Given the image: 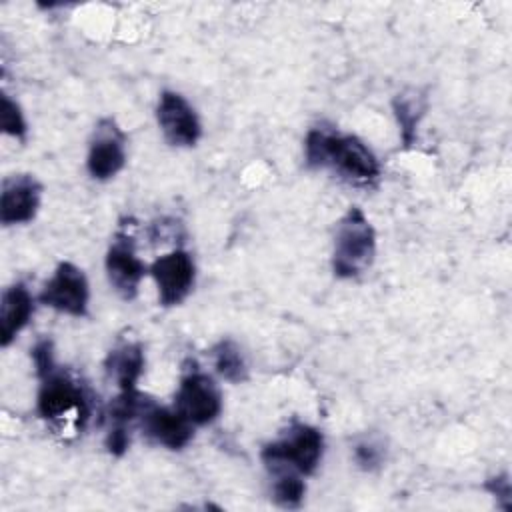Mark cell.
<instances>
[{"label":"cell","mask_w":512,"mask_h":512,"mask_svg":"<svg viewBox=\"0 0 512 512\" xmlns=\"http://www.w3.org/2000/svg\"><path fill=\"white\" fill-rule=\"evenodd\" d=\"M304 158L308 168H332L354 186H372L380 178V162L354 134L316 126L306 134Z\"/></svg>","instance_id":"obj_1"},{"label":"cell","mask_w":512,"mask_h":512,"mask_svg":"<svg viewBox=\"0 0 512 512\" xmlns=\"http://www.w3.org/2000/svg\"><path fill=\"white\" fill-rule=\"evenodd\" d=\"M376 256V232L358 206H350L336 224L332 246V272L350 280L364 274Z\"/></svg>","instance_id":"obj_2"},{"label":"cell","mask_w":512,"mask_h":512,"mask_svg":"<svg viewBox=\"0 0 512 512\" xmlns=\"http://www.w3.org/2000/svg\"><path fill=\"white\" fill-rule=\"evenodd\" d=\"M324 454V436L318 428L302 422H294L280 434V438L268 442L260 458L268 472L282 474L294 472L300 476H310L316 472Z\"/></svg>","instance_id":"obj_3"},{"label":"cell","mask_w":512,"mask_h":512,"mask_svg":"<svg viewBox=\"0 0 512 512\" xmlns=\"http://www.w3.org/2000/svg\"><path fill=\"white\" fill-rule=\"evenodd\" d=\"M40 380L42 384L36 400L40 418L50 422L72 418L76 430L84 428L90 416V402L84 394V388L70 374L58 370V366L40 376Z\"/></svg>","instance_id":"obj_4"},{"label":"cell","mask_w":512,"mask_h":512,"mask_svg":"<svg viewBox=\"0 0 512 512\" xmlns=\"http://www.w3.org/2000/svg\"><path fill=\"white\" fill-rule=\"evenodd\" d=\"M40 304L74 316L82 318L88 314V300L90 288L86 274L72 262H60L52 274V278L44 284L42 292L38 294Z\"/></svg>","instance_id":"obj_5"},{"label":"cell","mask_w":512,"mask_h":512,"mask_svg":"<svg viewBox=\"0 0 512 512\" xmlns=\"http://www.w3.org/2000/svg\"><path fill=\"white\" fill-rule=\"evenodd\" d=\"M174 406L194 424H212L222 412V394L218 384L206 372L192 368L182 374Z\"/></svg>","instance_id":"obj_6"},{"label":"cell","mask_w":512,"mask_h":512,"mask_svg":"<svg viewBox=\"0 0 512 512\" xmlns=\"http://www.w3.org/2000/svg\"><path fill=\"white\" fill-rule=\"evenodd\" d=\"M148 272L156 282L158 302L164 308L182 304L196 282V264L182 248H174L156 258Z\"/></svg>","instance_id":"obj_7"},{"label":"cell","mask_w":512,"mask_h":512,"mask_svg":"<svg viewBox=\"0 0 512 512\" xmlns=\"http://www.w3.org/2000/svg\"><path fill=\"white\" fill-rule=\"evenodd\" d=\"M104 268L110 286L122 300H134L148 268L138 258L134 238L126 230H118L104 258Z\"/></svg>","instance_id":"obj_8"},{"label":"cell","mask_w":512,"mask_h":512,"mask_svg":"<svg viewBox=\"0 0 512 512\" xmlns=\"http://www.w3.org/2000/svg\"><path fill=\"white\" fill-rule=\"evenodd\" d=\"M126 164V134L120 130L114 118H100L94 126L86 168L94 180H110L114 178Z\"/></svg>","instance_id":"obj_9"},{"label":"cell","mask_w":512,"mask_h":512,"mask_svg":"<svg viewBox=\"0 0 512 512\" xmlns=\"http://www.w3.org/2000/svg\"><path fill=\"white\" fill-rule=\"evenodd\" d=\"M156 122L164 140L176 148L196 146L202 126L192 104L174 90H164L156 104Z\"/></svg>","instance_id":"obj_10"},{"label":"cell","mask_w":512,"mask_h":512,"mask_svg":"<svg viewBox=\"0 0 512 512\" xmlns=\"http://www.w3.org/2000/svg\"><path fill=\"white\" fill-rule=\"evenodd\" d=\"M138 422L154 444L168 450L184 448L194 436V424L176 406H160L148 398L138 414Z\"/></svg>","instance_id":"obj_11"},{"label":"cell","mask_w":512,"mask_h":512,"mask_svg":"<svg viewBox=\"0 0 512 512\" xmlns=\"http://www.w3.org/2000/svg\"><path fill=\"white\" fill-rule=\"evenodd\" d=\"M42 184L34 174H12L2 182L0 222L4 226L26 224L38 214Z\"/></svg>","instance_id":"obj_12"},{"label":"cell","mask_w":512,"mask_h":512,"mask_svg":"<svg viewBox=\"0 0 512 512\" xmlns=\"http://www.w3.org/2000/svg\"><path fill=\"white\" fill-rule=\"evenodd\" d=\"M34 314V296L24 284H12L0 298V346L6 348Z\"/></svg>","instance_id":"obj_13"},{"label":"cell","mask_w":512,"mask_h":512,"mask_svg":"<svg viewBox=\"0 0 512 512\" xmlns=\"http://www.w3.org/2000/svg\"><path fill=\"white\" fill-rule=\"evenodd\" d=\"M106 372L114 378L120 392L138 390L136 384L144 372V350L138 342H124L110 350L106 358Z\"/></svg>","instance_id":"obj_14"},{"label":"cell","mask_w":512,"mask_h":512,"mask_svg":"<svg viewBox=\"0 0 512 512\" xmlns=\"http://www.w3.org/2000/svg\"><path fill=\"white\" fill-rule=\"evenodd\" d=\"M212 354V360H214V368L216 372L232 382V384H240L248 378V366H246V360L242 356V350L240 346L230 340V338H224L220 342H216L210 350Z\"/></svg>","instance_id":"obj_15"},{"label":"cell","mask_w":512,"mask_h":512,"mask_svg":"<svg viewBox=\"0 0 512 512\" xmlns=\"http://www.w3.org/2000/svg\"><path fill=\"white\" fill-rule=\"evenodd\" d=\"M394 106V114L396 120L400 124V132H402V140L406 146H410L416 138V126L424 114V100L420 96L412 94H398L392 102Z\"/></svg>","instance_id":"obj_16"},{"label":"cell","mask_w":512,"mask_h":512,"mask_svg":"<svg viewBox=\"0 0 512 512\" xmlns=\"http://www.w3.org/2000/svg\"><path fill=\"white\" fill-rule=\"evenodd\" d=\"M304 494H306V484L300 474H294V472L274 474L272 498L280 508H298L304 500Z\"/></svg>","instance_id":"obj_17"},{"label":"cell","mask_w":512,"mask_h":512,"mask_svg":"<svg viewBox=\"0 0 512 512\" xmlns=\"http://www.w3.org/2000/svg\"><path fill=\"white\" fill-rule=\"evenodd\" d=\"M0 122H2V132L12 136V138H24L26 136V118L20 110V106L8 96L2 94L0 98Z\"/></svg>","instance_id":"obj_18"},{"label":"cell","mask_w":512,"mask_h":512,"mask_svg":"<svg viewBox=\"0 0 512 512\" xmlns=\"http://www.w3.org/2000/svg\"><path fill=\"white\" fill-rule=\"evenodd\" d=\"M32 360H34V366H36V374L38 376H44L46 372H50L56 362H54V346H52V340L48 338H42L34 344L32 348Z\"/></svg>","instance_id":"obj_19"},{"label":"cell","mask_w":512,"mask_h":512,"mask_svg":"<svg viewBox=\"0 0 512 512\" xmlns=\"http://www.w3.org/2000/svg\"><path fill=\"white\" fill-rule=\"evenodd\" d=\"M354 460L362 470H374L382 464V450L374 442H360L354 448Z\"/></svg>","instance_id":"obj_20"},{"label":"cell","mask_w":512,"mask_h":512,"mask_svg":"<svg viewBox=\"0 0 512 512\" xmlns=\"http://www.w3.org/2000/svg\"><path fill=\"white\" fill-rule=\"evenodd\" d=\"M104 446H106V450L112 456H122L128 450V446H130V432H128V428H124V426H110V430L106 434V440H104Z\"/></svg>","instance_id":"obj_21"},{"label":"cell","mask_w":512,"mask_h":512,"mask_svg":"<svg viewBox=\"0 0 512 512\" xmlns=\"http://www.w3.org/2000/svg\"><path fill=\"white\" fill-rule=\"evenodd\" d=\"M484 486H486V490H488L492 496H500V498H504L506 502L510 500V480H508V474H500V476L488 478Z\"/></svg>","instance_id":"obj_22"}]
</instances>
